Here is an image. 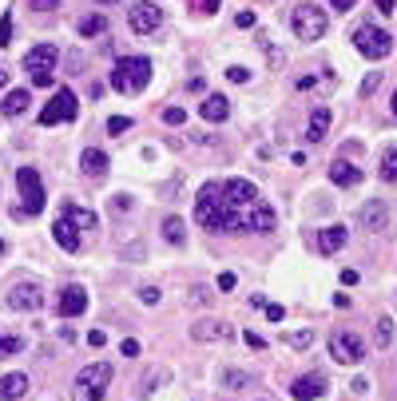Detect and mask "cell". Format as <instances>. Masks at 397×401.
<instances>
[{"mask_svg": "<svg viewBox=\"0 0 397 401\" xmlns=\"http://www.w3.org/2000/svg\"><path fill=\"white\" fill-rule=\"evenodd\" d=\"M115 377V365L112 362H87L72 381V401H103L108 386Z\"/></svg>", "mask_w": 397, "mask_h": 401, "instance_id": "1", "label": "cell"}, {"mask_svg": "<svg viewBox=\"0 0 397 401\" xmlns=\"http://www.w3.org/2000/svg\"><path fill=\"white\" fill-rule=\"evenodd\" d=\"M151 84V60L147 56H120L112 68V87L124 96H136Z\"/></svg>", "mask_w": 397, "mask_h": 401, "instance_id": "2", "label": "cell"}, {"mask_svg": "<svg viewBox=\"0 0 397 401\" xmlns=\"http://www.w3.org/2000/svg\"><path fill=\"white\" fill-rule=\"evenodd\" d=\"M16 191H20V207H13V219L20 215H40L44 211V183H40V171L36 167H20L16 171Z\"/></svg>", "mask_w": 397, "mask_h": 401, "instance_id": "3", "label": "cell"}, {"mask_svg": "<svg viewBox=\"0 0 397 401\" xmlns=\"http://www.w3.org/2000/svg\"><path fill=\"white\" fill-rule=\"evenodd\" d=\"M290 28H294V36H298V40L314 44V40H322V36H326L330 20H326V13L318 8V4H298L294 13H290Z\"/></svg>", "mask_w": 397, "mask_h": 401, "instance_id": "4", "label": "cell"}, {"mask_svg": "<svg viewBox=\"0 0 397 401\" xmlns=\"http://www.w3.org/2000/svg\"><path fill=\"white\" fill-rule=\"evenodd\" d=\"M223 183H203L195 195V223L198 227H207V231H215L219 227V215H223Z\"/></svg>", "mask_w": 397, "mask_h": 401, "instance_id": "5", "label": "cell"}, {"mask_svg": "<svg viewBox=\"0 0 397 401\" xmlns=\"http://www.w3.org/2000/svg\"><path fill=\"white\" fill-rule=\"evenodd\" d=\"M56 60H60L56 44H36V48L24 52V72L32 76V84H36V87H48L52 72H56Z\"/></svg>", "mask_w": 397, "mask_h": 401, "instance_id": "6", "label": "cell"}, {"mask_svg": "<svg viewBox=\"0 0 397 401\" xmlns=\"http://www.w3.org/2000/svg\"><path fill=\"white\" fill-rule=\"evenodd\" d=\"M4 306L8 310H20V314H36L44 306V286L36 279H24V282H13L8 294H4Z\"/></svg>", "mask_w": 397, "mask_h": 401, "instance_id": "7", "label": "cell"}, {"mask_svg": "<svg viewBox=\"0 0 397 401\" xmlns=\"http://www.w3.org/2000/svg\"><path fill=\"white\" fill-rule=\"evenodd\" d=\"M354 44H358V52L366 60H385V56L394 52V36L377 24H361L358 32H354Z\"/></svg>", "mask_w": 397, "mask_h": 401, "instance_id": "8", "label": "cell"}, {"mask_svg": "<svg viewBox=\"0 0 397 401\" xmlns=\"http://www.w3.org/2000/svg\"><path fill=\"white\" fill-rule=\"evenodd\" d=\"M75 115H80V99H75V92H68V87H60L56 96L44 104V111H40V127H56V123H72Z\"/></svg>", "mask_w": 397, "mask_h": 401, "instance_id": "9", "label": "cell"}, {"mask_svg": "<svg viewBox=\"0 0 397 401\" xmlns=\"http://www.w3.org/2000/svg\"><path fill=\"white\" fill-rule=\"evenodd\" d=\"M330 358L338 365H358L366 358V338H361L358 330H338L334 338H330Z\"/></svg>", "mask_w": 397, "mask_h": 401, "instance_id": "10", "label": "cell"}, {"mask_svg": "<svg viewBox=\"0 0 397 401\" xmlns=\"http://www.w3.org/2000/svg\"><path fill=\"white\" fill-rule=\"evenodd\" d=\"M127 24H131V32H139V36L155 32V28L163 24L159 4H151V0H139V4H131V13H127Z\"/></svg>", "mask_w": 397, "mask_h": 401, "instance_id": "11", "label": "cell"}, {"mask_svg": "<svg viewBox=\"0 0 397 401\" xmlns=\"http://www.w3.org/2000/svg\"><path fill=\"white\" fill-rule=\"evenodd\" d=\"M223 203L226 207H238V211H247L259 203V187L250 179H226L223 183Z\"/></svg>", "mask_w": 397, "mask_h": 401, "instance_id": "12", "label": "cell"}, {"mask_svg": "<svg viewBox=\"0 0 397 401\" xmlns=\"http://www.w3.org/2000/svg\"><path fill=\"white\" fill-rule=\"evenodd\" d=\"M274 227H278V215H274V207H266V203H254V207L243 211V231L270 234Z\"/></svg>", "mask_w": 397, "mask_h": 401, "instance_id": "13", "label": "cell"}, {"mask_svg": "<svg viewBox=\"0 0 397 401\" xmlns=\"http://www.w3.org/2000/svg\"><path fill=\"white\" fill-rule=\"evenodd\" d=\"M358 223H361V227H366L370 234H382L385 227H389V207H385L382 199H370V203H361Z\"/></svg>", "mask_w": 397, "mask_h": 401, "instance_id": "14", "label": "cell"}, {"mask_svg": "<svg viewBox=\"0 0 397 401\" xmlns=\"http://www.w3.org/2000/svg\"><path fill=\"white\" fill-rule=\"evenodd\" d=\"M191 338L195 342H231L235 338V330L226 326V322H219V318H203V322L191 326Z\"/></svg>", "mask_w": 397, "mask_h": 401, "instance_id": "15", "label": "cell"}, {"mask_svg": "<svg viewBox=\"0 0 397 401\" xmlns=\"http://www.w3.org/2000/svg\"><path fill=\"white\" fill-rule=\"evenodd\" d=\"M80 234H84V231H80L68 215L52 223V239H56V246H60V251H68V255H75V251H80Z\"/></svg>", "mask_w": 397, "mask_h": 401, "instance_id": "16", "label": "cell"}, {"mask_svg": "<svg viewBox=\"0 0 397 401\" xmlns=\"http://www.w3.org/2000/svg\"><path fill=\"white\" fill-rule=\"evenodd\" d=\"M84 310H87V290H84V286H64L60 302H56V314H60V318H75V314H84Z\"/></svg>", "mask_w": 397, "mask_h": 401, "instance_id": "17", "label": "cell"}, {"mask_svg": "<svg viewBox=\"0 0 397 401\" xmlns=\"http://www.w3.org/2000/svg\"><path fill=\"white\" fill-rule=\"evenodd\" d=\"M290 393H294L298 401H318L326 393V377L322 374H306V377H298L294 386H290Z\"/></svg>", "mask_w": 397, "mask_h": 401, "instance_id": "18", "label": "cell"}, {"mask_svg": "<svg viewBox=\"0 0 397 401\" xmlns=\"http://www.w3.org/2000/svg\"><path fill=\"white\" fill-rule=\"evenodd\" d=\"M330 108H314L310 111V120H306V143H322L326 132H330Z\"/></svg>", "mask_w": 397, "mask_h": 401, "instance_id": "19", "label": "cell"}, {"mask_svg": "<svg viewBox=\"0 0 397 401\" xmlns=\"http://www.w3.org/2000/svg\"><path fill=\"white\" fill-rule=\"evenodd\" d=\"M198 115L207 123H223L226 115H231V99L226 96H207L203 104H198Z\"/></svg>", "mask_w": 397, "mask_h": 401, "instance_id": "20", "label": "cell"}, {"mask_svg": "<svg viewBox=\"0 0 397 401\" xmlns=\"http://www.w3.org/2000/svg\"><path fill=\"white\" fill-rule=\"evenodd\" d=\"M28 393V374H4L0 377V401H20Z\"/></svg>", "mask_w": 397, "mask_h": 401, "instance_id": "21", "label": "cell"}, {"mask_svg": "<svg viewBox=\"0 0 397 401\" xmlns=\"http://www.w3.org/2000/svg\"><path fill=\"white\" fill-rule=\"evenodd\" d=\"M330 179H334L338 187H358V183H361V167H354L349 159H334V163H330Z\"/></svg>", "mask_w": 397, "mask_h": 401, "instance_id": "22", "label": "cell"}, {"mask_svg": "<svg viewBox=\"0 0 397 401\" xmlns=\"http://www.w3.org/2000/svg\"><path fill=\"white\" fill-rule=\"evenodd\" d=\"M346 227H342V223H334V227H326L322 234H318V251H322V255H338V251H342V246H346Z\"/></svg>", "mask_w": 397, "mask_h": 401, "instance_id": "23", "label": "cell"}, {"mask_svg": "<svg viewBox=\"0 0 397 401\" xmlns=\"http://www.w3.org/2000/svg\"><path fill=\"white\" fill-rule=\"evenodd\" d=\"M28 104H32V96H28L24 87H16V92H8V96H4L0 111H4V120H16V115H24Z\"/></svg>", "mask_w": 397, "mask_h": 401, "instance_id": "24", "label": "cell"}, {"mask_svg": "<svg viewBox=\"0 0 397 401\" xmlns=\"http://www.w3.org/2000/svg\"><path fill=\"white\" fill-rule=\"evenodd\" d=\"M80 167H84L87 175H103V171H108V155H103L99 147H84V155H80Z\"/></svg>", "mask_w": 397, "mask_h": 401, "instance_id": "25", "label": "cell"}, {"mask_svg": "<svg viewBox=\"0 0 397 401\" xmlns=\"http://www.w3.org/2000/svg\"><path fill=\"white\" fill-rule=\"evenodd\" d=\"M64 215H68V219L75 223V227H80V231H96V215H92V211H84V207H75V203H68V207H64Z\"/></svg>", "mask_w": 397, "mask_h": 401, "instance_id": "26", "label": "cell"}, {"mask_svg": "<svg viewBox=\"0 0 397 401\" xmlns=\"http://www.w3.org/2000/svg\"><path fill=\"white\" fill-rule=\"evenodd\" d=\"M163 239H167V243H175V246H183L187 227H183V219H179V215H167V219H163Z\"/></svg>", "mask_w": 397, "mask_h": 401, "instance_id": "27", "label": "cell"}, {"mask_svg": "<svg viewBox=\"0 0 397 401\" xmlns=\"http://www.w3.org/2000/svg\"><path fill=\"white\" fill-rule=\"evenodd\" d=\"M103 32H108V16L103 13H92L80 20V36H103Z\"/></svg>", "mask_w": 397, "mask_h": 401, "instance_id": "28", "label": "cell"}, {"mask_svg": "<svg viewBox=\"0 0 397 401\" xmlns=\"http://www.w3.org/2000/svg\"><path fill=\"white\" fill-rule=\"evenodd\" d=\"M385 183H397V147H385L382 151V167H377Z\"/></svg>", "mask_w": 397, "mask_h": 401, "instance_id": "29", "label": "cell"}, {"mask_svg": "<svg viewBox=\"0 0 397 401\" xmlns=\"http://www.w3.org/2000/svg\"><path fill=\"white\" fill-rule=\"evenodd\" d=\"M373 342L377 346H394V318H377V334H373Z\"/></svg>", "mask_w": 397, "mask_h": 401, "instance_id": "30", "label": "cell"}, {"mask_svg": "<svg viewBox=\"0 0 397 401\" xmlns=\"http://www.w3.org/2000/svg\"><path fill=\"white\" fill-rule=\"evenodd\" d=\"M223 386L226 389H247L250 386V374H243V370H223Z\"/></svg>", "mask_w": 397, "mask_h": 401, "instance_id": "31", "label": "cell"}, {"mask_svg": "<svg viewBox=\"0 0 397 401\" xmlns=\"http://www.w3.org/2000/svg\"><path fill=\"white\" fill-rule=\"evenodd\" d=\"M24 350V338H20V334H4V330H0V353H20Z\"/></svg>", "mask_w": 397, "mask_h": 401, "instance_id": "32", "label": "cell"}, {"mask_svg": "<svg viewBox=\"0 0 397 401\" xmlns=\"http://www.w3.org/2000/svg\"><path fill=\"white\" fill-rule=\"evenodd\" d=\"M286 342H290L294 350H310V346H314V334H310V330H298V334H290Z\"/></svg>", "mask_w": 397, "mask_h": 401, "instance_id": "33", "label": "cell"}, {"mask_svg": "<svg viewBox=\"0 0 397 401\" xmlns=\"http://www.w3.org/2000/svg\"><path fill=\"white\" fill-rule=\"evenodd\" d=\"M8 40H13V13H4V16H0V48H4Z\"/></svg>", "mask_w": 397, "mask_h": 401, "instance_id": "34", "label": "cell"}, {"mask_svg": "<svg viewBox=\"0 0 397 401\" xmlns=\"http://www.w3.org/2000/svg\"><path fill=\"white\" fill-rule=\"evenodd\" d=\"M127 127H131V120H127V115H112V120H108V132H112V135H124Z\"/></svg>", "mask_w": 397, "mask_h": 401, "instance_id": "35", "label": "cell"}, {"mask_svg": "<svg viewBox=\"0 0 397 401\" xmlns=\"http://www.w3.org/2000/svg\"><path fill=\"white\" fill-rule=\"evenodd\" d=\"M226 80H231V84H250V72L235 64V68H226Z\"/></svg>", "mask_w": 397, "mask_h": 401, "instance_id": "36", "label": "cell"}, {"mask_svg": "<svg viewBox=\"0 0 397 401\" xmlns=\"http://www.w3.org/2000/svg\"><path fill=\"white\" fill-rule=\"evenodd\" d=\"M183 120H187V111H183V108H167V111H163V123H171V127H175V123L183 127Z\"/></svg>", "mask_w": 397, "mask_h": 401, "instance_id": "37", "label": "cell"}, {"mask_svg": "<svg viewBox=\"0 0 397 401\" xmlns=\"http://www.w3.org/2000/svg\"><path fill=\"white\" fill-rule=\"evenodd\" d=\"M139 302H143V306H159V290H155V286H143V290H139Z\"/></svg>", "mask_w": 397, "mask_h": 401, "instance_id": "38", "label": "cell"}, {"mask_svg": "<svg viewBox=\"0 0 397 401\" xmlns=\"http://www.w3.org/2000/svg\"><path fill=\"white\" fill-rule=\"evenodd\" d=\"M377 84H382V76H377V72H370L366 80H361V96H370V92H377Z\"/></svg>", "mask_w": 397, "mask_h": 401, "instance_id": "39", "label": "cell"}, {"mask_svg": "<svg viewBox=\"0 0 397 401\" xmlns=\"http://www.w3.org/2000/svg\"><path fill=\"white\" fill-rule=\"evenodd\" d=\"M262 310H266V318H270V322H282V318H286V310H282L278 302H266Z\"/></svg>", "mask_w": 397, "mask_h": 401, "instance_id": "40", "label": "cell"}, {"mask_svg": "<svg viewBox=\"0 0 397 401\" xmlns=\"http://www.w3.org/2000/svg\"><path fill=\"white\" fill-rule=\"evenodd\" d=\"M52 8H60V0H32V13H52Z\"/></svg>", "mask_w": 397, "mask_h": 401, "instance_id": "41", "label": "cell"}, {"mask_svg": "<svg viewBox=\"0 0 397 401\" xmlns=\"http://www.w3.org/2000/svg\"><path fill=\"white\" fill-rule=\"evenodd\" d=\"M235 24H238V28H254V24H259V16H254V13H238Z\"/></svg>", "mask_w": 397, "mask_h": 401, "instance_id": "42", "label": "cell"}, {"mask_svg": "<svg viewBox=\"0 0 397 401\" xmlns=\"http://www.w3.org/2000/svg\"><path fill=\"white\" fill-rule=\"evenodd\" d=\"M120 353H124V358H136V353H139V342H136V338H127L124 346H120Z\"/></svg>", "mask_w": 397, "mask_h": 401, "instance_id": "43", "label": "cell"}, {"mask_svg": "<svg viewBox=\"0 0 397 401\" xmlns=\"http://www.w3.org/2000/svg\"><path fill=\"white\" fill-rule=\"evenodd\" d=\"M235 274H231V270H226V274H219V290H235Z\"/></svg>", "mask_w": 397, "mask_h": 401, "instance_id": "44", "label": "cell"}, {"mask_svg": "<svg viewBox=\"0 0 397 401\" xmlns=\"http://www.w3.org/2000/svg\"><path fill=\"white\" fill-rule=\"evenodd\" d=\"M87 342H92V346H103V342H108V334H103V330H92V334H87Z\"/></svg>", "mask_w": 397, "mask_h": 401, "instance_id": "45", "label": "cell"}, {"mask_svg": "<svg viewBox=\"0 0 397 401\" xmlns=\"http://www.w3.org/2000/svg\"><path fill=\"white\" fill-rule=\"evenodd\" d=\"M394 8H397V0H377V13H385V16H389Z\"/></svg>", "mask_w": 397, "mask_h": 401, "instance_id": "46", "label": "cell"}, {"mask_svg": "<svg viewBox=\"0 0 397 401\" xmlns=\"http://www.w3.org/2000/svg\"><path fill=\"white\" fill-rule=\"evenodd\" d=\"M191 294H195L191 302H207V294H211V290H207V286H195V290H191Z\"/></svg>", "mask_w": 397, "mask_h": 401, "instance_id": "47", "label": "cell"}, {"mask_svg": "<svg viewBox=\"0 0 397 401\" xmlns=\"http://www.w3.org/2000/svg\"><path fill=\"white\" fill-rule=\"evenodd\" d=\"M127 203H131V199H127V195H120V199H112V211H127Z\"/></svg>", "mask_w": 397, "mask_h": 401, "instance_id": "48", "label": "cell"}, {"mask_svg": "<svg viewBox=\"0 0 397 401\" xmlns=\"http://www.w3.org/2000/svg\"><path fill=\"white\" fill-rule=\"evenodd\" d=\"M219 4H223V0H203V13L215 16V13H219Z\"/></svg>", "mask_w": 397, "mask_h": 401, "instance_id": "49", "label": "cell"}, {"mask_svg": "<svg viewBox=\"0 0 397 401\" xmlns=\"http://www.w3.org/2000/svg\"><path fill=\"white\" fill-rule=\"evenodd\" d=\"M330 4H334L338 13H349V8H354V0H330Z\"/></svg>", "mask_w": 397, "mask_h": 401, "instance_id": "50", "label": "cell"}, {"mask_svg": "<svg viewBox=\"0 0 397 401\" xmlns=\"http://www.w3.org/2000/svg\"><path fill=\"white\" fill-rule=\"evenodd\" d=\"M4 84H8V72H0V92H4Z\"/></svg>", "mask_w": 397, "mask_h": 401, "instance_id": "51", "label": "cell"}, {"mask_svg": "<svg viewBox=\"0 0 397 401\" xmlns=\"http://www.w3.org/2000/svg\"><path fill=\"white\" fill-rule=\"evenodd\" d=\"M394 115H397V92H394Z\"/></svg>", "mask_w": 397, "mask_h": 401, "instance_id": "52", "label": "cell"}, {"mask_svg": "<svg viewBox=\"0 0 397 401\" xmlns=\"http://www.w3.org/2000/svg\"><path fill=\"white\" fill-rule=\"evenodd\" d=\"M0 255H4V239H0Z\"/></svg>", "mask_w": 397, "mask_h": 401, "instance_id": "53", "label": "cell"}, {"mask_svg": "<svg viewBox=\"0 0 397 401\" xmlns=\"http://www.w3.org/2000/svg\"><path fill=\"white\" fill-rule=\"evenodd\" d=\"M99 4H112V0H99Z\"/></svg>", "mask_w": 397, "mask_h": 401, "instance_id": "54", "label": "cell"}]
</instances>
